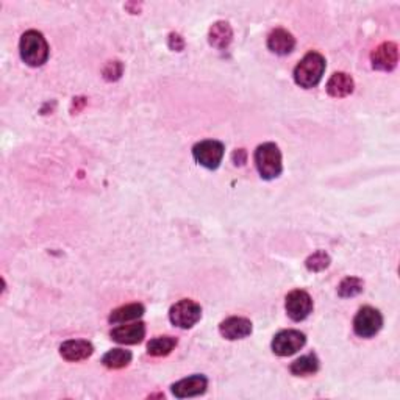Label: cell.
I'll list each match as a JSON object with an SVG mask.
<instances>
[{
	"mask_svg": "<svg viewBox=\"0 0 400 400\" xmlns=\"http://www.w3.org/2000/svg\"><path fill=\"white\" fill-rule=\"evenodd\" d=\"M326 67V58L321 53L308 52L294 69V81L300 88L312 89L321 84Z\"/></svg>",
	"mask_w": 400,
	"mask_h": 400,
	"instance_id": "6da1fadb",
	"label": "cell"
},
{
	"mask_svg": "<svg viewBox=\"0 0 400 400\" xmlns=\"http://www.w3.org/2000/svg\"><path fill=\"white\" fill-rule=\"evenodd\" d=\"M19 52L20 58H22L25 65L32 67H39L49 58V44H47L43 33L36 30H29L20 38Z\"/></svg>",
	"mask_w": 400,
	"mask_h": 400,
	"instance_id": "7a4b0ae2",
	"label": "cell"
},
{
	"mask_svg": "<svg viewBox=\"0 0 400 400\" xmlns=\"http://www.w3.org/2000/svg\"><path fill=\"white\" fill-rule=\"evenodd\" d=\"M255 166H257L261 178L265 180H274L284 171L281 163V152L277 144L265 142L255 150Z\"/></svg>",
	"mask_w": 400,
	"mask_h": 400,
	"instance_id": "3957f363",
	"label": "cell"
},
{
	"mask_svg": "<svg viewBox=\"0 0 400 400\" xmlns=\"http://www.w3.org/2000/svg\"><path fill=\"white\" fill-rule=\"evenodd\" d=\"M200 317H202V307L191 299L178 300L169 309V321L172 322V326L183 330L194 327L200 321Z\"/></svg>",
	"mask_w": 400,
	"mask_h": 400,
	"instance_id": "277c9868",
	"label": "cell"
},
{
	"mask_svg": "<svg viewBox=\"0 0 400 400\" xmlns=\"http://www.w3.org/2000/svg\"><path fill=\"white\" fill-rule=\"evenodd\" d=\"M225 147L224 144L216 140H205L197 142L194 147H192V156L194 160L210 171H215L220 166L224 158Z\"/></svg>",
	"mask_w": 400,
	"mask_h": 400,
	"instance_id": "5b68a950",
	"label": "cell"
},
{
	"mask_svg": "<svg viewBox=\"0 0 400 400\" xmlns=\"http://www.w3.org/2000/svg\"><path fill=\"white\" fill-rule=\"evenodd\" d=\"M383 327V316L378 309L372 307H363L360 312L356 313L354 319V332L360 338H369L375 336Z\"/></svg>",
	"mask_w": 400,
	"mask_h": 400,
	"instance_id": "8992f818",
	"label": "cell"
},
{
	"mask_svg": "<svg viewBox=\"0 0 400 400\" xmlns=\"http://www.w3.org/2000/svg\"><path fill=\"white\" fill-rule=\"evenodd\" d=\"M307 344L305 333L299 330H281L272 340V352L279 356H289L294 355L295 352L303 349Z\"/></svg>",
	"mask_w": 400,
	"mask_h": 400,
	"instance_id": "52a82bcc",
	"label": "cell"
},
{
	"mask_svg": "<svg viewBox=\"0 0 400 400\" xmlns=\"http://www.w3.org/2000/svg\"><path fill=\"white\" fill-rule=\"evenodd\" d=\"M285 308L288 316L293 321L300 322L305 321L307 317L313 313V299L307 291L303 289H294V291L286 295Z\"/></svg>",
	"mask_w": 400,
	"mask_h": 400,
	"instance_id": "ba28073f",
	"label": "cell"
},
{
	"mask_svg": "<svg viewBox=\"0 0 400 400\" xmlns=\"http://www.w3.org/2000/svg\"><path fill=\"white\" fill-rule=\"evenodd\" d=\"M206 388H208V378L205 375L196 374L174 383L171 386V391L177 399H188L205 394Z\"/></svg>",
	"mask_w": 400,
	"mask_h": 400,
	"instance_id": "9c48e42d",
	"label": "cell"
},
{
	"mask_svg": "<svg viewBox=\"0 0 400 400\" xmlns=\"http://www.w3.org/2000/svg\"><path fill=\"white\" fill-rule=\"evenodd\" d=\"M399 61V49L394 43H383L371 53L372 67L377 71L391 72L394 71Z\"/></svg>",
	"mask_w": 400,
	"mask_h": 400,
	"instance_id": "30bf717a",
	"label": "cell"
},
{
	"mask_svg": "<svg viewBox=\"0 0 400 400\" xmlns=\"http://www.w3.org/2000/svg\"><path fill=\"white\" fill-rule=\"evenodd\" d=\"M219 332L229 341L244 340V338L252 333V322L249 319H246V317H239V316L227 317L225 321L220 322Z\"/></svg>",
	"mask_w": 400,
	"mask_h": 400,
	"instance_id": "8fae6325",
	"label": "cell"
},
{
	"mask_svg": "<svg viewBox=\"0 0 400 400\" xmlns=\"http://www.w3.org/2000/svg\"><path fill=\"white\" fill-rule=\"evenodd\" d=\"M93 352L94 346L85 340H69L60 346V355L63 356L66 361L71 363L86 360V358L93 355Z\"/></svg>",
	"mask_w": 400,
	"mask_h": 400,
	"instance_id": "7c38bea8",
	"label": "cell"
},
{
	"mask_svg": "<svg viewBox=\"0 0 400 400\" xmlns=\"http://www.w3.org/2000/svg\"><path fill=\"white\" fill-rule=\"evenodd\" d=\"M112 340L119 344H140L146 336V326L144 322H136L132 326H121L112 330Z\"/></svg>",
	"mask_w": 400,
	"mask_h": 400,
	"instance_id": "4fadbf2b",
	"label": "cell"
},
{
	"mask_svg": "<svg viewBox=\"0 0 400 400\" xmlns=\"http://www.w3.org/2000/svg\"><path fill=\"white\" fill-rule=\"evenodd\" d=\"M267 47L277 55H288L294 51L295 38L285 29H275L267 36Z\"/></svg>",
	"mask_w": 400,
	"mask_h": 400,
	"instance_id": "5bb4252c",
	"label": "cell"
},
{
	"mask_svg": "<svg viewBox=\"0 0 400 400\" xmlns=\"http://www.w3.org/2000/svg\"><path fill=\"white\" fill-rule=\"evenodd\" d=\"M208 41L218 51L229 49L233 41V30L230 24L225 22V20H218V22L213 24L208 32Z\"/></svg>",
	"mask_w": 400,
	"mask_h": 400,
	"instance_id": "9a60e30c",
	"label": "cell"
},
{
	"mask_svg": "<svg viewBox=\"0 0 400 400\" xmlns=\"http://www.w3.org/2000/svg\"><path fill=\"white\" fill-rule=\"evenodd\" d=\"M354 88H355L354 79L346 72H336L327 81V93L335 99L347 98V95L354 93Z\"/></svg>",
	"mask_w": 400,
	"mask_h": 400,
	"instance_id": "2e32d148",
	"label": "cell"
},
{
	"mask_svg": "<svg viewBox=\"0 0 400 400\" xmlns=\"http://www.w3.org/2000/svg\"><path fill=\"white\" fill-rule=\"evenodd\" d=\"M146 312L142 303H128V305H124L116 308L114 312L109 314L108 321L112 324H126L130 321H136Z\"/></svg>",
	"mask_w": 400,
	"mask_h": 400,
	"instance_id": "e0dca14e",
	"label": "cell"
},
{
	"mask_svg": "<svg viewBox=\"0 0 400 400\" xmlns=\"http://www.w3.org/2000/svg\"><path fill=\"white\" fill-rule=\"evenodd\" d=\"M289 371H291V374L295 377L313 375L319 371V358H317L314 354L303 355L289 366Z\"/></svg>",
	"mask_w": 400,
	"mask_h": 400,
	"instance_id": "ac0fdd59",
	"label": "cell"
},
{
	"mask_svg": "<svg viewBox=\"0 0 400 400\" xmlns=\"http://www.w3.org/2000/svg\"><path fill=\"white\" fill-rule=\"evenodd\" d=\"M177 338L174 336H156L147 342V354L152 356H166L177 347Z\"/></svg>",
	"mask_w": 400,
	"mask_h": 400,
	"instance_id": "d6986e66",
	"label": "cell"
},
{
	"mask_svg": "<svg viewBox=\"0 0 400 400\" xmlns=\"http://www.w3.org/2000/svg\"><path fill=\"white\" fill-rule=\"evenodd\" d=\"M130 361H132V352L124 349H113L107 352L102 358L103 366L108 369H122L127 368Z\"/></svg>",
	"mask_w": 400,
	"mask_h": 400,
	"instance_id": "ffe728a7",
	"label": "cell"
},
{
	"mask_svg": "<svg viewBox=\"0 0 400 400\" xmlns=\"http://www.w3.org/2000/svg\"><path fill=\"white\" fill-rule=\"evenodd\" d=\"M363 289H364V284L361 279L347 277L341 281L340 286H338V295L342 299L355 298V295L363 293Z\"/></svg>",
	"mask_w": 400,
	"mask_h": 400,
	"instance_id": "44dd1931",
	"label": "cell"
},
{
	"mask_svg": "<svg viewBox=\"0 0 400 400\" xmlns=\"http://www.w3.org/2000/svg\"><path fill=\"white\" fill-rule=\"evenodd\" d=\"M330 255L326 251H317L309 255L305 261V266L309 272H321L330 266Z\"/></svg>",
	"mask_w": 400,
	"mask_h": 400,
	"instance_id": "7402d4cb",
	"label": "cell"
},
{
	"mask_svg": "<svg viewBox=\"0 0 400 400\" xmlns=\"http://www.w3.org/2000/svg\"><path fill=\"white\" fill-rule=\"evenodd\" d=\"M122 63L121 61H109V63L103 69V77L108 81H114L117 79H121L122 75Z\"/></svg>",
	"mask_w": 400,
	"mask_h": 400,
	"instance_id": "603a6c76",
	"label": "cell"
},
{
	"mask_svg": "<svg viewBox=\"0 0 400 400\" xmlns=\"http://www.w3.org/2000/svg\"><path fill=\"white\" fill-rule=\"evenodd\" d=\"M169 47H171L172 51H177V52L183 51L185 41H183V38L180 36V34H177V33L171 34V36H169Z\"/></svg>",
	"mask_w": 400,
	"mask_h": 400,
	"instance_id": "cb8c5ba5",
	"label": "cell"
}]
</instances>
